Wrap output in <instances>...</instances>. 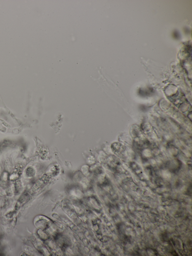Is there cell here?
<instances>
[{
	"instance_id": "6da1fadb",
	"label": "cell",
	"mask_w": 192,
	"mask_h": 256,
	"mask_svg": "<svg viewBox=\"0 0 192 256\" xmlns=\"http://www.w3.org/2000/svg\"><path fill=\"white\" fill-rule=\"evenodd\" d=\"M8 144L7 142L0 143V151L6 147Z\"/></svg>"
}]
</instances>
